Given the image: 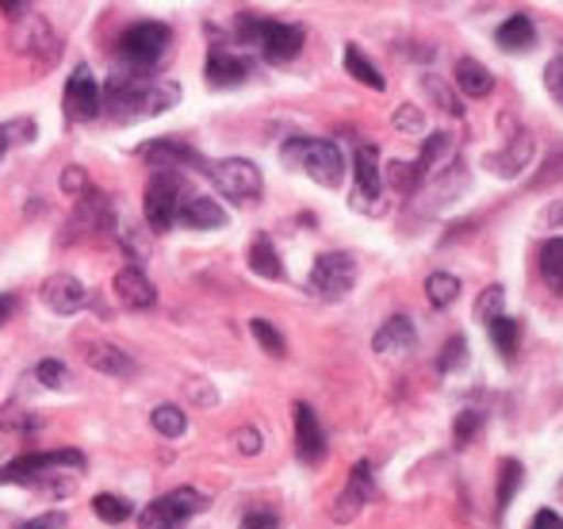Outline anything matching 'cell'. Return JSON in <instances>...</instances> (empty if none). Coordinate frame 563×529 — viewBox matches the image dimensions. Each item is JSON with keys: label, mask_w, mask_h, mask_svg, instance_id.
I'll use <instances>...</instances> for the list:
<instances>
[{"label": "cell", "mask_w": 563, "mask_h": 529, "mask_svg": "<svg viewBox=\"0 0 563 529\" xmlns=\"http://www.w3.org/2000/svg\"><path fill=\"white\" fill-rule=\"evenodd\" d=\"M180 100V89L165 77H134V74H115L104 89V108L112 112V120L131 123L142 115H162Z\"/></svg>", "instance_id": "cell-1"}, {"label": "cell", "mask_w": 563, "mask_h": 529, "mask_svg": "<svg viewBox=\"0 0 563 529\" xmlns=\"http://www.w3.org/2000/svg\"><path fill=\"white\" fill-rule=\"evenodd\" d=\"M85 472V456L77 449H51V453H23L0 464V484H51V495L74 492L77 476Z\"/></svg>", "instance_id": "cell-2"}, {"label": "cell", "mask_w": 563, "mask_h": 529, "mask_svg": "<svg viewBox=\"0 0 563 529\" xmlns=\"http://www.w3.org/2000/svg\"><path fill=\"white\" fill-rule=\"evenodd\" d=\"M280 157L291 169H303L322 188H338L341 177H345V157H341L338 142L330 139H288Z\"/></svg>", "instance_id": "cell-3"}, {"label": "cell", "mask_w": 563, "mask_h": 529, "mask_svg": "<svg viewBox=\"0 0 563 529\" xmlns=\"http://www.w3.org/2000/svg\"><path fill=\"white\" fill-rule=\"evenodd\" d=\"M238 35H242V43L257 46L261 58L273 62V66L291 62L303 51V27L280 23V20H261V15H250V12L238 15Z\"/></svg>", "instance_id": "cell-4"}, {"label": "cell", "mask_w": 563, "mask_h": 529, "mask_svg": "<svg viewBox=\"0 0 563 529\" xmlns=\"http://www.w3.org/2000/svg\"><path fill=\"white\" fill-rule=\"evenodd\" d=\"M180 200H185V177L173 169H157L146 185V200H142L150 231H157V234L169 231V227L177 223Z\"/></svg>", "instance_id": "cell-5"}, {"label": "cell", "mask_w": 563, "mask_h": 529, "mask_svg": "<svg viewBox=\"0 0 563 529\" xmlns=\"http://www.w3.org/2000/svg\"><path fill=\"white\" fill-rule=\"evenodd\" d=\"M173 46V31L169 23H157V20H146V23H134V27L123 31L119 38V54L126 58V66L134 69H150L169 54Z\"/></svg>", "instance_id": "cell-6"}, {"label": "cell", "mask_w": 563, "mask_h": 529, "mask_svg": "<svg viewBox=\"0 0 563 529\" xmlns=\"http://www.w3.org/2000/svg\"><path fill=\"white\" fill-rule=\"evenodd\" d=\"M200 510H208V495H200L196 487H177V492L162 495V499H154L142 510L139 529H180Z\"/></svg>", "instance_id": "cell-7"}, {"label": "cell", "mask_w": 563, "mask_h": 529, "mask_svg": "<svg viewBox=\"0 0 563 529\" xmlns=\"http://www.w3.org/2000/svg\"><path fill=\"white\" fill-rule=\"evenodd\" d=\"M211 180L219 185V192L234 203H257L261 192H265V180H261V169L245 157H227V162L211 165Z\"/></svg>", "instance_id": "cell-8"}, {"label": "cell", "mask_w": 563, "mask_h": 529, "mask_svg": "<svg viewBox=\"0 0 563 529\" xmlns=\"http://www.w3.org/2000/svg\"><path fill=\"white\" fill-rule=\"evenodd\" d=\"M353 284H356V262L349 254H322L314 262L311 276H307V288L319 299H327V304L345 299L353 291Z\"/></svg>", "instance_id": "cell-9"}, {"label": "cell", "mask_w": 563, "mask_h": 529, "mask_svg": "<svg viewBox=\"0 0 563 529\" xmlns=\"http://www.w3.org/2000/svg\"><path fill=\"white\" fill-rule=\"evenodd\" d=\"M62 104H66L69 120H97V115L104 112V89L97 85L89 66H77L74 74H69Z\"/></svg>", "instance_id": "cell-10"}, {"label": "cell", "mask_w": 563, "mask_h": 529, "mask_svg": "<svg viewBox=\"0 0 563 529\" xmlns=\"http://www.w3.org/2000/svg\"><path fill=\"white\" fill-rule=\"evenodd\" d=\"M296 453L303 464H322L327 456V430L307 403H296Z\"/></svg>", "instance_id": "cell-11"}, {"label": "cell", "mask_w": 563, "mask_h": 529, "mask_svg": "<svg viewBox=\"0 0 563 529\" xmlns=\"http://www.w3.org/2000/svg\"><path fill=\"white\" fill-rule=\"evenodd\" d=\"M43 304L51 307V311H58V315H74V311H81L85 307V299H89V291H85V284L77 280V276H69V273H54V276H46L43 280Z\"/></svg>", "instance_id": "cell-12"}, {"label": "cell", "mask_w": 563, "mask_h": 529, "mask_svg": "<svg viewBox=\"0 0 563 529\" xmlns=\"http://www.w3.org/2000/svg\"><path fill=\"white\" fill-rule=\"evenodd\" d=\"M353 177H356V208H368V203L379 200V188H384V177H379V150L376 146H356L353 157Z\"/></svg>", "instance_id": "cell-13"}, {"label": "cell", "mask_w": 563, "mask_h": 529, "mask_svg": "<svg viewBox=\"0 0 563 529\" xmlns=\"http://www.w3.org/2000/svg\"><path fill=\"white\" fill-rule=\"evenodd\" d=\"M112 288H115L119 304L131 307V311H150V307L157 304V288L146 280V273H142V268H134V265L119 268Z\"/></svg>", "instance_id": "cell-14"}, {"label": "cell", "mask_w": 563, "mask_h": 529, "mask_svg": "<svg viewBox=\"0 0 563 529\" xmlns=\"http://www.w3.org/2000/svg\"><path fill=\"white\" fill-rule=\"evenodd\" d=\"M208 81L216 85V89H230V85H242L245 77L253 74L250 58H242V54L227 51V46H211L208 51Z\"/></svg>", "instance_id": "cell-15"}, {"label": "cell", "mask_w": 563, "mask_h": 529, "mask_svg": "<svg viewBox=\"0 0 563 529\" xmlns=\"http://www.w3.org/2000/svg\"><path fill=\"white\" fill-rule=\"evenodd\" d=\"M139 157L142 162H154V169H173V173H177L180 165H200V154L180 139L146 142V146H139Z\"/></svg>", "instance_id": "cell-16"}, {"label": "cell", "mask_w": 563, "mask_h": 529, "mask_svg": "<svg viewBox=\"0 0 563 529\" xmlns=\"http://www.w3.org/2000/svg\"><path fill=\"white\" fill-rule=\"evenodd\" d=\"M415 345H418V334H415V322H410L407 315L387 319L384 327L376 330V338H372V350L384 353V357H402V353H410Z\"/></svg>", "instance_id": "cell-17"}, {"label": "cell", "mask_w": 563, "mask_h": 529, "mask_svg": "<svg viewBox=\"0 0 563 529\" xmlns=\"http://www.w3.org/2000/svg\"><path fill=\"white\" fill-rule=\"evenodd\" d=\"M177 223H185L188 231H219V227H227V211L211 196H185Z\"/></svg>", "instance_id": "cell-18"}, {"label": "cell", "mask_w": 563, "mask_h": 529, "mask_svg": "<svg viewBox=\"0 0 563 529\" xmlns=\"http://www.w3.org/2000/svg\"><path fill=\"white\" fill-rule=\"evenodd\" d=\"M372 492H376V487H372V464L361 461L353 469V476H349V487L341 492V499H338V510H334L338 522H349V518H353L356 510L372 499Z\"/></svg>", "instance_id": "cell-19"}, {"label": "cell", "mask_w": 563, "mask_h": 529, "mask_svg": "<svg viewBox=\"0 0 563 529\" xmlns=\"http://www.w3.org/2000/svg\"><path fill=\"white\" fill-rule=\"evenodd\" d=\"M495 43L503 46V51H533L537 46V27H533V20H529L526 12H518V15H510V20L503 23V27L495 31Z\"/></svg>", "instance_id": "cell-20"}, {"label": "cell", "mask_w": 563, "mask_h": 529, "mask_svg": "<svg viewBox=\"0 0 563 529\" xmlns=\"http://www.w3.org/2000/svg\"><path fill=\"white\" fill-rule=\"evenodd\" d=\"M529 154H533V139H529V134H514V139L506 142L503 154H490L487 157V165L498 173V177H514V173L526 169Z\"/></svg>", "instance_id": "cell-21"}, {"label": "cell", "mask_w": 563, "mask_h": 529, "mask_svg": "<svg viewBox=\"0 0 563 529\" xmlns=\"http://www.w3.org/2000/svg\"><path fill=\"white\" fill-rule=\"evenodd\" d=\"M85 361H89V368H97V373H108V376H131L134 373V361L126 357L119 345H108V342L89 345Z\"/></svg>", "instance_id": "cell-22"}, {"label": "cell", "mask_w": 563, "mask_h": 529, "mask_svg": "<svg viewBox=\"0 0 563 529\" xmlns=\"http://www.w3.org/2000/svg\"><path fill=\"white\" fill-rule=\"evenodd\" d=\"M456 85L467 92V97H487L495 89V77H490L487 66H479L475 58H460L456 62Z\"/></svg>", "instance_id": "cell-23"}, {"label": "cell", "mask_w": 563, "mask_h": 529, "mask_svg": "<svg viewBox=\"0 0 563 529\" xmlns=\"http://www.w3.org/2000/svg\"><path fill=\"white\" fill-rule=\"evenodd\" d=\"M487 334H490V342H495V350L503 353L506 361H510L514 353H518V342H521V322L498 315V319L487 322Z\"/></svg>", "instance_id": "cell-24"}, {"label": "cell", "mask_w": 563, "mask_h": 529, "mask_svg": "<svg viewBox=\"0 0 563 529\" xmlns=\"http://www.w3.org/2000/svg\"><path fill=\"white\" fill-rule=\"evenodd\" d=\"M250 268L257 276H265V280H284V265H280V257H276L273 242H268L265 234L250 246Z\"/></svg>", "instance_id": "cell-25"}, {"label": "cell", "mask_w": 563, "mask_h": 529, "mask_svg": "<svg viewBox=\"0 0 563 529\" xmlns=\"http://www.w3.org/2000/svg\"><path fill=\"white\" fill-rule=\"evenodd\" d=\"M541 273L549 280V288L563 296V239H549L541 250Z\"/></svg>", "instance_id": "cell-26"}, {"label": "cell", "mask_w": 563, "mask_h": 529, "mask_svg": "<svg viewBox=\"0 0 563 529\" xmlns=\"http://www.w3.org/2000/svg\"><path fill=\"white\" fill-rule=\"evenodd\" d=\"M345 69H349V74H353L361 85H368V89H376V92L384 89V77H379V69L372 66L368 58H364L361 46H353V43L345 46Z\"/></svg>", "instance_id": "cell-27"}, {"label": "cell", "mask_w": 563, "mask_h": 529, "mask_svg": "<svg viewBox=\"0 0 563 529\" xmlns=\"http://www.w3.org/2000/svg\"><path fill=\"white\" fill-rule=\"evenodd\" d=\"M150 422H154V430L165 433V438H180V433L188 430V415L180 407H173V403H162V407H154Z\"/></svg>", "instance_id": "cell-28"}, {"label": "cell", "mask_w": 563, "mask_h": 529, "mask_svg": "<svg viewBox=\"0 0 563 529\" xmlns=\"http://www.w3.org/2000/svg\"><path fill=\"white\" fill-rule=\"evenodd\" d=\"M92 515L108 526H123L126 518H131V503L119 499V495H97V499H92Z\"/></svg>", "instance_id": "cell-29"}, {"label": "cell", "mask_w": 563, "mask_h": 529, "mask_svg": "<svg viewBox=\"0 0 563 529\" xmlns=\"http://www.w3.org/2000/svg\"><path fill=\"white\" fill-rule=\"evenodd\" d=\"M35 139V120H12V123H0V162L12 146H23V142Z\"/></svg>", "instance_id": "cell-30"}, {"label": "cell", "mask_w": 563, "mask_h": 529, "mask_svg": "<svg viewBox=\"0 0 563 529\" xmlns=\"http://www.w3.org/2000/svg\"><path fill=\"white\" fill-rule=\"evenodd\" d=\"M426 296H430L433 307H449L452 299L460 296V280L449 273H433L430 280H426Z\"/></svg>", "instance_id": "cell-31"}, {"label": "cell", "mask_w": 563, "mask_h": 529, "mask_svg": "<svg viewBox=\"0 0 563 529\" xmlns=\"http://www.w3.org/2000/svg\"><path fill=\"white\" fill-rule=\"evenodd\" d=\"M250 330H253V338H257L261 350H265L268 357H284V350H288V345H284L280 330H276L273 322H268V319H253V322H250Z\"/></svg>", "instance_id": "cell-32"}, {"label": "cell", "mask_w": 563, "mask_h": 529, "mask_svg": "<svg viewBox=\"0 0 563 529\" xmlns=\"http://www.w3.org/2000/svg\"><path fill=\"white\" fill-rule=\"evenodd\" d=\"M521 487V464L518 461H503V480H498V515H503L506 507H510L514 492Z\"/></svg>", "instance_id": "cell-33"}, {"label": "cell", "mask_w": 563, "mask_h": 529, "mask_svg": "<svg viewBox=\"0 0 563 529\" xmlns=\"http://www.w3.org/2000/svg\"><path fill=\"white\" fill-rule=\"evenodd\" d=\"M464 361H467V342L464 338H449L445 342V350H441V361H438V368L441 373H452V368H464Z\"/></svg>", "instance_id": "cell-34"}, {"label": "cell", "mask_w": 563, "mask_h": 529, "mask_svg": "<svg viewBox=\"0 0 563 529\" xmlns=\"http://www.w3.org/2000/svg\"><path fill=\"white\" fill-rule=\"evenodd\" d=\"M498 307H503V288H498V284H495V288L483 291L479 304H475V319H479L483 327H487L490 319H498Z\"/></svg>", "instance_id": "cell-35"}, {"label": "cell", "mask_w": 563, "mask_h": 529, "mask_svg": "<svg viewBox=\"0 0 563 529\" xmlns=\"http://www.w3.org/2000/svg\"><path fill=\"white\" fill-rule=\"evenodd\" d=\"M483 426V415L479 410H464V415L456 418V426H452V433H456V445H467V441L475 438V430Z\"/></svg>", "instance_id": "cell-36"}, {"label": "cell", "mask_w": 563, "mask_h": 529, "mask_svg": "<svg viewBox=\"0 0 563 529\" xmlns=\"http://www.w3.org/2000/svg\"><path fill=\"white\" fill-rule=\"evenodd\" d=\"M38 381H43L46 388H66L69 368L62 365V361H43V365H38Z\"/></svg>", "instance_id": "cell-37"}, {"label": "cell", "mask_w": 563, "mask_h": 529, "mask_svg": "<svg viewBox=\"0 0 563 529\" xmlns=\"http://www.w3.org/2000/svg\"><path fill=\"white\" fill-rule=\"evenodd\" d=\"M242 529H280V518L268 507H253L250 515L242 518Z\"/></svg>", "instance_id": "cell-38"}, {"label": "cell", "mask_w": 563, "mask_h": 529, "mask_svg": "<svg viewBox=\"0 0 563 529\" xmlns=\"http://www.w3.org/2000/svg\"><path fill=\"white\" fill-rule=\"evenodd\" d=\"M544 85H549V92L556 97V104H563V58H552L549 66H544Z\"/></svg>", "instance_id": "cell-39"}, {"label": "cell", "mask_w": 563, "mask_h": 529, "mask_svg": "<svg viewBox=\"0 0 563 529\" xmlns=\"http://www.w3.org/2000/svg\"><path fill=\"white\" fill-rule=\"evenodd\" d=\"M395 128L402 131H422V115H418L415 104H402L399 112H395Z\"/></svg>", "instance_id": "cell-40"}, {"label": "cell", "mask_w": 563, "mask_h": 529, "mask_svg": "<svg viewBox=\"0 0 563 529\" xmlns=\"http://www.w3.org/2000/svg\"><path fill=\"white\" fill-rule=\"evenodd\" d=\"M234 441H238V453H245V456H257L261 453V433L257 430H238Z\"/></svg>", "instance_id": "cell-41"}, {"label": "cell", "mask_w": 563, "mask_h": 529, "mask_svg": "<svg viewBox=\"0 0 563 529\" xmlns=\"http://www.w3.org/2000/svg\"><path fill=\"white\" fill-rule=\"evenodd\" d=\"M20 529H66V515L51 510V515H38V518H31V522H23Z\"/></svg>", "instance_id": "cell-42"}, {"label": "cell", "mask_w": 563, "mask_h": 529, "mask_svg": "<svg viewBox=\"0 0 563 529\" xmlns=\"http://www.w3.org/2000/svg\"><path fill=\"white\" fill-rule=\"evenodd\" d=\"M529 529H563V518L556 510H537V518L529 522Z\"/></svg>", "instance_id": "cell-43"}, {"label": "cell", "mask_w": 563, "mask_h": 529, "mask_svg": "<svg viewBox=\"0 0 563 529\" xmlns=\"http://www.w3.org/2000/svg\"><path fill=\"white\" fill-rule=\"evenodd\" d=\"M62 188H66V192H81V188H85V173L77 169V165L69 173H62Z\"/></svg>", "instance_id": "cell-44"}, {"label": "cell", "mask_w": 563, "mask_h": 529, "mask_svg": "<svg viewBox=\"0 0 563 529\" xmlns=\"http://www.w3.org/2000/svg\"><path fill=\"white\" fill-rule=\"evenodd\" d=\"M541 223H544V227H563V200H556L549 211H544Z\"/></svg>", "instance_id": "cell-45"}, {"label": "cell", "mask_w": 563, "mask_h": 529, "mask_svg": "<svg viewBox=\"0 0 563 529\" xmlns=\"http://www.w3.org/2000/svg\"><path fill=\"white\" fill-rule=\"evenodd\" d=\"M15 307H20V304H15V296H0V327H4V322L12 319Z\"/></svg>", "instance_id": "cell-46"}, {"label": "cell", "mask_w": 563, "mask_h": 529, "mask_svg": "<svg viewBox=\"0 0 563 529\" xmlns=\"http://www.w3.org/2000/svg\"><path fill=\"white\" fill-rule=\"evenodd\" d=\"M0 12H8L12 20H20V15H27V4H15V0H0Z\"/></svg>", "instance_id": "cell-47"}]
</instances>
